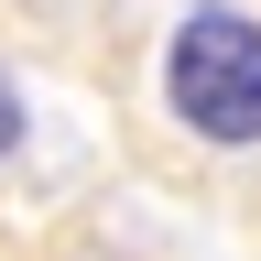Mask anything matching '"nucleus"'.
<instances>
[{"mask_svg":"<svg viewBox=\"0 0 261 261\" xmlns=\"http://www.w3.org/2000/svg\"><path fill=\"white\" fill-rule=\"evenodd\" d=\"M22 130H33V109H22V87H11V76H0V163H11V152H22Z\"/></svg>","mask_w":261,"mask_h":261,"instance_id":"obj_2","label":"nucleus"},{"mask_svg":"<svg viewBox=\"0 0 261 261\" xmlns=\"http://www.w3.org/2000/svg\"><path fill=\"white\" fill-rule=\"evenodd\" d=\"M163 109L196 142L250 152L261 142V22L250 11H185L163 44Z\"/></svg>","mask_w":261,"mask_h":261,"instance_id":"obj_1","label":"nucleus"}]
</instances>
